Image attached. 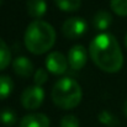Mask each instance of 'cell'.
<instances>
[{"mask_svg": "<svg viewBox=\"0 0 127 127\" xmlns=\"http://www.w3.org/2000/svg\"><path fill=\"white\" fill-rule=\"evenodd\" d=\"M26 9L30 16L35 19H40L47 11V4L46 0H27Z\"/></svg>", "mask_w": 127, "mask_h": 127, "instance_id": "11", "label": "cell"}, {"mask_svg": "<svg viewBox=\"0 0 127 127\" xmlns=\"http://www.w3.org/2000/svg\"><path fill=\"white\" fill-rule=\"evenodd\" d=\"M88 30V24L82 17H70L62 25V32L67 38H79Z\"/></svg>", "mask_w": 127, "mask_h": 127, "instance_id": "5", "label": "cell"}, {"mask_svg": "<svg viewBox=\"0 0 127 127\" xmlns=\"http://www.w3.org/2000/svg\"><path fill=\"white\" fill-rule=\"evenodd\" d=\"M61 127H79V120L74 115H65L61 120Z\"/></svg>", "mask_w": 127, "mask_h": 127, "instance_id": "18", "label": "cell"}, {"mask_svg": "<svg viewBox=\"0 0 127 127\" xmlns=\"http://www.w3.org/2000/svg\"><path fill=\"white\" fill-rule=\"evenodd\" d=\"M2 2H4V0H0V6L2 5Z\"/></svg>", "mask_w": 127, "mask_h": 127, "instance_id": "22", "label": "cell"}, {"mask_svg": "<svg viewBox=\"0 0 127 127\" xmlns=\"http://www.w3.org/2000/svg\"><path fill=\"white\" fill-rule=\"evenodd\" d=\"M125 46H126V48H127V33H126V36H125Z\"/></svg>", "mask_w": 127, "mask_h": 127, "instance_id": "21", "label": "cell"}, {"mask_svg": "<svg viewBox=\"0 0 127 127\" xmlns=\"http://www.w3.org/2000/svg\"><path fill=\"white\" fill-rule=\"evenodd\" d=\"M44 91L42 86L32 85L24 90L21 95V105L26 110H36L43 104Z\"/></svg>", "mask_w": 127, "mask_h": 127, "instance_id": "4", "label": "cell"}, {"mask_svg": "<svg viewBox=\"0 0 127 127\" xmlns=\"http://www.w3.org/2000/svg\"><path fill=\"white\" fill-rule=\"evenodd\" d=\"M124 114L127 116V99L125 100V104H124Z\"/></svg>", "mask_w": 127, "mask_h": 127, "instance_id": "20", "label": "cell"}, {"mask_svg": "<svg viewBox=\"0 0 127 127\" xmlns=\"http://www.w3.org/2000/svg\"><path fill=\"white\" fill-rule=\"evenodd\" d=\"M24 42L32 54L40 56L48 52L56 42V31L52 25L42 20L32 21L24 35Z\"/></svg>", "mask_w": 127, "mask_h": 127, "instance_id": "2", "label": "cell"}, {"mask_svg": "<svg viewBox=\"0 0 127 127\" xmlns=\"http://www.w3.org/2000/svg\"><path fill=\"white\" fill-rule=\"evenodd\" d=\"M19 127H49V119L44 114H30L20 120Z\"/></svg>", "mask_w": 127, "mask_h": 127, "instance_id": "9", "label": "cell"}, {"mask_svg": "<svg viewBox=\"0 0 127 127\" xmlns=\"http://www.w3.org/2000/svg\"><path fill=\"white\" fill-rule=\"evenodd\" d=\"M89 53L95 65L106 73H117L124 65L121 47L110 33L97 35L89 46Z\"/></svg>", "mask_w": 127, "mask_h": 127, "instance_id": "1", "label": "cell"}, {"mask_svg": "<svg viewBox=\"0 0 127 127\" xmlns=\"http://www.w3.org/2000/svg\"><path fill=\"white\" fill-rule=\"evenodd\" d=\"M33 80H35V85L42 86V85L48 80V74H47V72H46L44 69H42V68L37 69V70L33 73Z\"/></svg>", "mask_w": 127, "mask_h": 127, "instance_id": "19", "label": "cell"}, {"mask_svg": "<svg viewBox=\"0 0 127 127\" xmlns=\"http://www.w3.org/2000/svg\"><path fill=\"white\" fill-rule=\"evenodd\" d=\"M68 65H69L68 58H65L64 54L61 52H51L46 58V68L52 74L56 75L64 74L67 72Z\"/></svg>", "mask_w": 127, "mask_h": 127, "instance_id": "6", "label": "cell"}, {"mask_svg": "<svg viewBox=\"0 0 127 127\" xmlns=\"http://www.w3.org/2000/svg\"><path fill=\"white\" fill-rule=\"evenodd\" d=\"M14 89V83L9 75H0V100L6 99Z\"/></svg>", "mask_w": 127, "mask_h": 127, "instance_id": "14", "label": "cell"}, {"mask_svg": "<svg viewBox=\"0 0 127 127\" xmlns=\"http://www.w3.org/2000/svg\"><path fill=\"white\" fill-rule=\"evenodd\" d=\"M97 120H99L102 125H105V126H107V127H115L119 125V119H117L112 112H110V111H107V110L100 111L99 115H97Z\"/></svg>", "mask_w": 127, "mask_h": 127, "instance_id": "15", "label": "cell"}, {"mask_svg": "<svg viewBox=\"0 0 127 127\" xmlns=\"http://www.w3.org/2000/svg\"><path fill=\"white\" fill-rule=\"evenodd\" d=\"M57 7L64 12H75L82 6V0H54Z\"/></svg>", "mask_w": 127, "mask_h": 127, "instance_id": "12", "label": "cell"}, {"mask_svg": "<svg viewBox=\"0 0 127 127\" xmlns=\"http://www.w3.org/2000/svg\"><path fill=\"white\" fill-rule=\"evenodd\" d=\"M11 63V51L6 42L0 38V72L9 67Z\"/></svg>", "mask_w": 127, "mask_h": 127, "instance_id": "13", "label": "cell"}, {"mask_svg": "<svg viewBox=\"0 0 127 127\" xmlns=\"http://www.w3.org/2000/svg\"><path fill=\"white\" fill-rule=\"evenodd\" d=\"M88 61V52L84 46L75 44L68 52V63L73 70H80Z\"/></svg>", "mask_w": 127, "mask_h": 127, "instance_id": "7", "label": "cell"}, {"mask_svg": "<svg viewBox=\"0 0 127 127\" xmlns=\"http://www.w3.org/2000/svg\"><path fill=\"white\" fill-rule=\"evenodd\" d=\"M111 10L119 16H127V0H110Z\"/></svg>", "mask_w": 127, "mask_h": 127, "instance_id": "17", "label": "cell"}, {"mask_svg": "<svg viewBox=\"0 0 127 127\" xmlns=\"http://www.w3.org/2000/svg\"><path fill=\"white\" fill-rule=\"evenodd\" d=\"M16 120H17L16 114H15L12 110H10V109H4V110L0 111V122H1L2 125H5V126H7V127L14 126V125L16 124Z\"/></svg>", "mask_w": 127, "mask_h": 127, "instance_id": "16", "label": "cell"}, {"mask_svg": "<svg viewBox=\"0 0 127 127\" xmlns=\"http://www.w3.org/2000/svg\"><path fill=\"white\" fill-rule=\"evenodd\" d=\"M91 24H93V26H94L95 30H97V31H105L112 24V15L109 11H106V10H100V11H97L94 15Z\"/></svg>", "mask_w": 127, "mask_h": 127, "instance_id": "10", "label": "cell"}, {"mask_svg": "<svg viewBox=\"0 0 127 127\" xmlns=\"http://www.w3.org/2000/svg\"><path fill=\"white\" fill-rule=\"evenodd\" d=\"M12 69L16 75L21 78H29L33 73V64L27 57H17L12 62Z\"/></svg>", "mask_w": 127, "mask_h": 127, "instance_id": "8", "label": "cell"}, {"mask_svg": "<svg viewBox=\"0 0 127 127\" xmlns=\"http://www.w3.org/2000/svg\"><path fill=\"white\" fill-rule=\"evenodd\" d=\"M51 96L58 107L70 110L80 104L83 93L80 85L75 80L70 78H62L53 85Z\"/></svg>", "mask_w": 127, "mask_h": 127, "instance_id": "3", "label": "cell"}]
</instances>
